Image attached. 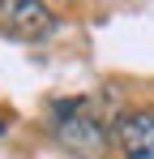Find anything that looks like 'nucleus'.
<instances>
[{
    "mask_svg": "<svg viewBox=\"0 0 154 159\" xmlns=\"http://www.w3.org/2000/svg\"><path fill=\"white\" fill-rule=\"evenodd\" d=\"M51 138L77 159H107V120L90 95H69L56 99L47 112Z\"/></svg>",
    "mask_w": 154,
    "mask_h": 159,
    "instance_id": "nucleus-1",
    "label": "nucleus"
},
{
    "mask_svg": "<svg viewBox=\"0 0 154 159\" xmlns=\"http://www.w3.org/2000/svg\"><path fill=\"white\" fill-rule=\"evenodd\" d=\"M56 13L43 0H0V34L17 43H43L56 34Z\"/></svg>",
    "mask_w": 154,
    "mask_h": 159,
    "instance_id": "nucleus-2",
    "label": "nucleus"
},
{
    "mask_svg": "<svg viewBox=\"0 0 154 159\" xmlns=\"http://www.w3.org/2000/svg\"><path fill=\"white\" fill-rule=\"evenodd\" d=\"M116 142L124 159H154V112L150 107H133L116 120Z\"/></svg>",
    "mask_w": 154,
    "mask_h": 159,
    "instance_id": "nucleus-3",
    "label": "nucleus"
},
{
    "mask_svg": "<svg viewBox=\"0 0 154 159\" xmlns=\"http://www.w3.org/2000/svg\"><path fill=\"white\" fill-rule=\"evenodd\" d=\"M0 133H4V120H0Z\"/></svg>",
    "mask_w": 154,
    "mask_h": 159,
    "instance_id": "nucleus-4",
    "label": "nucleus"
}]
</instances>
